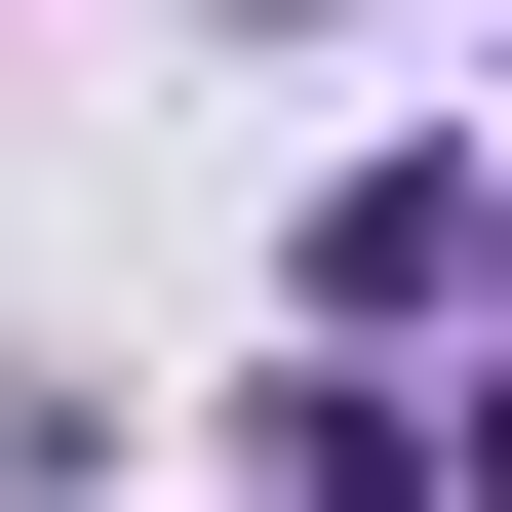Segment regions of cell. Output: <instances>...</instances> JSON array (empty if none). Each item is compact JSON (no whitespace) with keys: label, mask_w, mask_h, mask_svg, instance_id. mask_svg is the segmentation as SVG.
Listing matches in <instances>:
<instances>
[{"label":"cell","mask_w":512,"mask_h":512,"mask_svg":"<svg viewBox=\"0 0 512 512\" xmlns=\"http://www.w3.org/2000/svg\"><path fill=\"white\" fill-rule=\"evenodd\" d=\"M473 276H512V197H473V158H355V197H316V316H355V355H394V316H473Z\"/></svg>","instance_id":"1"}]
</instances>
